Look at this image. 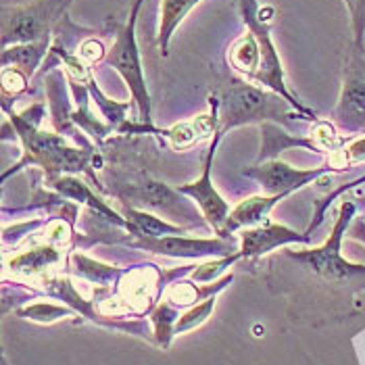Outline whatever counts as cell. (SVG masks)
<instances>
[{
  "instance_id": "6da1fadb",
  "label": "cell",
  "mask_w": 365,
  "mask_h": 365,
  "mask_svg": "<svg viewBox=\"0 0 365 365\" xmlns=\"http://www.w3.org/2000/svg\"><path fill=\"white\" fill-rule=\"evenodd\" d=\"M220 101V134L247 125V123H282L288 125L294 119L315 121L299 113L284 96L269 88L253 82H232L222 90Z\"/></svg>"
},
{
  "instance_id": "7a4b0ae2",
  "label": "cell",
  "mask_w": 365,
  "mask_h": 365,
  "mask_svg": "<svg viewBox=\"0 0 365 365\" xmlns=\"http://www.w3.org/2000/svg\"><path fill=\"white\" fill-rule=\"evenodd\" d=\"M2 109L9 113V119L15 128V134L24 142L26 148V159L13 168L11 171H4V178L13 171L26 165V163H40L44 169L51 171V175H56L61 171H88V161H90V153L88 150H78L67 146L63 136L56 134H46L40 132L38 128L26 123L19 113H15L9 105V98L2 96Z\"/></svg>"
},
{
  "instance_id": "3957f363",
  "label": "cell",
  "mask_w": 365,
  "mask_h": 365,
  "mask_svg": "<svg viewBox=\"0 0 365 365\" xmlns=\"http://www.w3.org/2000/svg\"><path fill=\"white\" fill-rule=\"evenodd\" d=\"M238 6H240L242 21L247 24L249 31L255 34V38L259 42V51H261V67H259V73L255 76L253 84L274 90L276 94L284 96L297 111L307 115L311 119H315V113L311 111L309 107H305L299 101V96H294L288 90L286 80H284V67H282L278 48H276V44L272 40V31H269L274 9L272 6H263L261 9L257 0H238Z\"/></svg>"
},
{
  "instance_id": "277c9868",
  "label": "cell",
  "mask_w": 365,
  "mask_h": 365,
  "mask_svg": "<svg viewBox=\"0 0 365 365\" xmlns=\"http://www.w3.org/2000/svg\"><path fill=\"white\" fill-rule=\"evenodd\" d=\"M142 4H144V0H132L128 21L123 26L115 28V42H113L111 48L107 51L105 63L109 67H113L130 88L132 101L138 107L140 123L150 125L153 101H150L146 80H144L140 51H138V40H136V24H138V13H140Z\"/></svg>"
},
{
  "instance_id": "5b68a950",
  "label": "cell",
  "mask_w": 365,
  "mask_h": 365,
  "mask_svg": "<svg viewBox=\"0 0 365 365\" xmlns=\"http://www.w3.org/2000/svg\"><path fill=\"white\" fill-rule=\"evenodd\" d=\"M73 0H34L19 6H2V48L51 40L67 17Z\"/></svg>"
},
{
  "instance_id": "8992f818",
  "label": "cell",
  "mask_w": 365,
  "mask_h": 365,
  "mask_svg": "<svg viewBox=\"0 0 365 365\" xmlns=\"http://www.w3.org/2000/svg\"><path fill=\"white\" fill-rule=\"evenodd\" d=\"M334 119L346 136L365 132V46H355L353 42L344 58Z\"/></svg>"
},
{
  "instance_id": "52a82bcc",
  "label": "cell",
  "mask_w": 365,
  "mask_h": 365,
  "mask_svg": "<svg viewBox=\"0 0 365 365\" xmlns=\"http://www.w3.org/2000/svg\"><path fill=\"white\" fill-rule=\"evenodd\" d=\"M353 215H355V205L351 200H344L342 207H340L334 230H332L330 238L326 240V245L319 247V249H313V251H301V253L288 251V257H292L294 261L305 263L309 269H313L315 274H319L324 278H353V276L365 274V265H353L340 253L342 236H344L346 227L351 224Z\"/></svg>"
},
{
  "instance_id": "ba28073f",
  "label": "cell",
  "mask_w": 365,
  "mask_h": 365,
  "mask_svg": "<svg viewBox=\"0 0 365 365\" xmlns=\"http://www.w3.org/2000/svg\"><path fill=\"white\" fill-rule=\"evenodd\" d=\"M222 138H224V136L217 132L213 142H211V146H209V150H207V157H205V161H202V173H200V178H198L197 182L186 184V186L180 188V195L190 197L197 202L198 207H200L205 220H207L209 225L217 232L220 238H222V234H224L225 222H227V217H230V205H227L224 198H222V195L215 190L213 180H211V168H213V159H215L217 144H220Z\"/></svg>"
},
{
  "instance_id": "9c48e42d",
  "label": "cell",
  "mask_w": 365,
  "mask_h": 365,
  "mask_svg": "<svg viewBox=\"0 0 365 365\" xmlns=\"http://www.w3.org/2000/svg\"><path fill=\"white\" fill-rule=\"evenodd\" d=\"M334 168H315V169H297L290 168L288 163H284L280 159H269L263 165H257L245 171L247 178H253L255 182L263 188L265 195L269 197H278V195H292L299 188L311 184L313 180H317L319 175L332 171Z\"/></svg>"
},
{
  "instance_id": "30bf717a",
  "label": "cell",
  "mask_w": 365,
  "mask_h": 365,
  "mask_svg": "<svg viewBox=\"0 0 365 365\" xmlns=\"http://www.w3.org/2000/svg\"><path fill=\"white\" fill-rule=\"evenodd\" d=\"M136 249H144L150 253L169 255V257H205V255H215V257H227L234 255L232 240L227 242L224 238L217 240H205V238H186V236H163V238H144L134 242Z\"/></svg>"
},
{
  "instance_id": "8fae6325",
  "label": "cell",
  "mask_w": 365,
  "mask_h": 365,
  "mask_svg": "<svg viewBox=\"0 0 365 365\" xmlns=\"http://www.w3.org/2000/svg\"><path fill=\"white\" fill-rule=\"evenodd\" d=\"M242 245H240V253L242 257L251 259V257H261V255L269 253L278 247L290 245V242H303L309 245V234H301L294 232L290 227L280 224H261L255 227H247L240 236Z\"/></svg>"
},
{
  "instance_id": "7c38bea8",
  "label": "cell",
  "mask_w": 365,
  "mask_h": 365,
  "mask_svg": "<svg viewBox=\"0 0 365 365\" xmlns=\"http://www.w3.org/2000/svg\"><path fill=\"white\" fill-rule=\"evenodd\" d=\"M178 195H180V190L173 192L161 182H144L136 188H130V198H134L136 202H144L148 207L161 209L168 215H186L188 220L197 217L195 209Z\"/></svg>"
},
{
  "instance_id": "4fadbf2b",
  "label": "cell",
  "mask_w": 365,
  "mask_h": 365,
  "mask_svg": "<svg viewBox=\"0 0 365 365\" xmlns=\"http://www.w3.org/2000/svg\"><path fill=\"white\" fill-rule=\"evenodd\" d=\"M282 198H286L284 195L278 197H269V195H261V197L245 198L238 207H234L230 211V217L225 222L224 234L222 238H227L232 232L240 230V227H255V225L265 224L269 211L280 202Z\"/></svg>"
},
{
  "instance_id": "5bb4252c",
  "label": "cell",
  "mask_w": 365,
  "mask_h": 365,
  "mask_svg": "<svg viewBox=\"0 0 365 365\" xmlns=\"http://www.w3.org/2000/svg\"><path fill=\"white\" fill-rule=\"evenodd\" d=\"M51 40H40V42H28V44H13L2 48V56L0 63L2 67H15L19 71H24L28 78H31L40 63L46 58L51 53Z\"/></svg>"
},
{
  "instance_id": "9a60e30c",
  "label": "cell",
  "mask_w": 365,
  "mask_h": 365,
  "mask_svg": "<svg viewBox=\"0 0 365 365\" xmlns=\"http://www.w3.org/2000/svg\"><path fill=\"white\" fill-rule=\"evenodd\" d=\"M48 184L55 188L61 197L73 198V200H78V202H88L92 209H96V211H98V213H103L105 217L113 220L117 225H125V227H128V222H125V220H121L115 211H111V209H109L101 198L96 197V195L86 186L82 180L71 178V175H51V178H48Z\"/></svg>"
},
{
  "instance_id": "2e32d148",
  "label": "cell",
  "mask_w": 365,
  "mask_h": 365,
  "mask_svg": "<svg viewBox=\"0 0 365 365\" xmlns=\"http://www.w3.org/2000/svg\"><path fill=\"white\" fill-rule=\"evenodd\" d=\"M290 146H303V148H309V150H319V146L313 140L294 138L284 128H280L278 123H272V121L261 123V155H259V161H269V159H274L276 155H280Z\"/></svg>"
},
{
  "instance_id": "e0dca14e",
  "label": "cell",
  "mask_w": 365,
  "mask_h": 365,
  "mask_svg": "<svg viewBox=\"0 0 365 365\" xmlns=\"http://www.w3.org/2000/svg\"><path fill=\"white\" fill-rule=\"evenodd\" d=\"M200 0H163L161 2V15H159V51L161 55H169V42L175 34L178 26L186 19V15L197 6Z\"/></svg>"
},
{
  "instance_id": "ac0fdd59",
  "label": "cell",
  "mask_w": 365,
  "mask_h": 365,
  "mask_svg": "<svg viewBox=\"0 0 365 365\" xmlns=\"http://www.w3.org/2000/svg\"><path fill=\"white\" fill-rule=\"evenodd\" d=\"M230 65L236 71H240L247 78V82H253L261 67V51L253 31L245 34L234 42V46L230 48Z\"/></svg>"
},
{
  "instance_id": "d6986e66",
  "label": "cell",
  "mask_w": 365,
  "mask_h": 365,
  "mask_svg": "<svg viewBox=\"0 0 365 365\" xmlns=\"http://www.w3.org/2000/svg\"><path fill=\"white\" fill-rule=\"evenodd\" d=\"M128 215V230L134 232L136 236H148V238H163V236H184V227L180 225L168 224L163 220H159L153 213L138 211L134 207H130L125 211Z\"/></svg>"
},
{
  "instance_id": "ffe728a7",
  "label": "cell",
  "mask_w": 365,
  "mask_h": 365,
  "mask_svg": "<svg viewBox=\"0 0 365 365\" xmlns=\"http://www.w3.org/2000/svg\"><path fill=\"white\" fill-rule=\"evenodd\" d=\"M61 259V255L53 247H42V249H36V251H29V253L19 255L17 259L11 261V267L15 272H21V274H36V272H42L44 267L53 265Z\"/></svg>"
},
{
  "instance_id": "44dd1931",
  "label": "cell",
  "mask_w": 365,
  "mask_h": 365,
  "mask_svg": "<svg viewBox=\"0 0 365 365\" xmlns=\"http://www.w3.org/2000/svg\"><path fill=\"white\" fill-rule=\"evenodd\" d=\"M178 311L173 309L171 305L163 303L159 305L155 313H153V322H155V334L159 344H163L165 349L169 346V340L175 334V324H178Z\"/></svg>"
},
{
  "instance_id": "7402d4cb",
  "label": "cell",
  "mask_w": 365,
  "mask_h": 365,
  "mask_svg": "<svg viewBox=\"0 0 365 365\" xmlns=\"http://www.w3.org/2000/svg\"><path fill=\"white\" fill-rule=\"evenodd\" d=\"M213 307H215V297H207L205 303H200L195 309H190L188 313L180 315V319H178V324H175V334H182V332H186V330H192V328L200 326V324L211 315Z\"/></svg>"
},
{
  "instance_id": "603a6c76",
  "label": "cell",
  "mask_w": 365,
  "mask_h": 365,
  "mask_svg": "<svg viewBox=\"0 0 365 365\" xmlns=\"http://www.w3.org/2000/svg\"><path fill=\"white\" fill-rule=\"evenodd\" d=\"M21 317L26 319H34V322H42V324H51L63 315H71V311L65 309V307H56V305H51V303H36L31 307H26V309L17 311Z\"/></svg>"
},
{
  "instance_id": "cb8c5ba5",
  "label": "cell",
  "mask_w": 365,
  "mask_h": 365,
  "mask_svg": "<svg viewBox=\"0 0 365 365\" xmlns=\"http://www.w3.org/2000/svg\"><path fill=\"white\" fill-rule=\"evenodd\" d=\"M351 15V29H353V44L364 46L365 36V0H342Z\"/></svg>"
},
{
  "instance_id": "d4e9b609",
  "label": "cell",
  "mask_w": 365,
  "mask_h": 365,
  "mask_svg": "<svg viewBox=\"0 0 365 365\" xmlns=\"http://www.w3.org/2000/svg\"><path fill=\"white\" fill-rule=\"evenodd\" d=\"M242 257V253L238 251V253L234 255H227V257H224L222 261H211V263H205V265H200V267H197L192 274H190V278L192 280H198V282H211L224 267H227V265H232L234 261H238Z\"/></svg>"
},
{
  "instance_id": "484cf974",
  "label": "cell",
  "mask_w": 365,
  "mask_h": 365,
  "mask_svg": "<svg viewBox=\"0 0 365 365\" xmlns=\"http://www.w3.org/2000/svg\"><path fill=\"white\" fill-rule=\"evenodd\" d=\"M28 76L15 67H2V94H21L28 90Z\"/></svg>"
},
{
  "instance_id": "4316f807",
  "label": "cell",
  "mask_w": 365,
  "mask_h": 365,
  "mask_svg": "<svg viewBox=\"0 0 365 365\" xmlns=\"http://www.w3.org/2000/svg\"><path fill=\"white\" fill-rule=\"evenodd\" d=\"M332 161H334V165H338V169H344L353 163L365 161V138L353 142L346 150H336V157Z\"/></svg>"
},
{
  "instance_id": "83f0119b",
  "label": "cell",
  "mask_w": 365,
  "mask_h": 365,
  "mask_svg": "<svg viewBox=\"0 0 365 365\" xmlns=\"http://www.w3.org/2000/svg\"><path fill=\"white\" fill-rule=\"evenodd\" d=\"M313 142L319 146V150H332L334 146L340 144V138L336 136V130L330 125V123H326V121H322V123H317L315 125V132H313Z\"/></svg>"
},
{
  "instance_id": "f1b7e54d",
  "label": "cell",
  "mask_w": 365,
  "mask_h": 365,
  "mask_svg": "<svg viewBox=\"0 0 365 365\" xmlns=\"http://www.w3.org/2000/svg\"><path fill=\"white\" fill-rule=\"evenodd\" d=\"M78 56H80L84 63H88V65H94V63L107 58V51H105V46H103L96 38H88V40H84V42L80 44V53H78Z\"/></svg>"
}]
</instances>
